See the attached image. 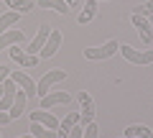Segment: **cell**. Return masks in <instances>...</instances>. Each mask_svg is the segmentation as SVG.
<instances>
[{"label":"cell","mask_w":153,"mask_h":138,"mask_svg":"<svg viewBox=\"0 0 153 138\" xmlns=\"http://www.w3.org/2000/svg\"><path fill=\"white\" fill-rule=\"evenodd\" d=\"M117 49H120V44H117L115 39H110V41H105L102 46H89V49H84V56H87L89 61H102V59L115 56Z\"/></svg>","instance_id":"6da1fadb"},{"label":"cell","mask_w":153,"mask_h":138,"mask_svg":"<svg viewBox=\"0 0 153 138\" xmlns=\"http://www.w3.org/2000/svg\"><path fill=\"white\" fill-rule=\"evenodd\" d=\"M61 79H66L64 69H51V72H46L44 77L36 82V95H38V97H46V95L51 92V87H54L56 82H61Z\"/></svg>","instance_id":"7a4b0ae2"},{"label":"cell","mask_w":153,"mask_h":138,"mask_svg":"<svg viewBox=\"0 0 153 138\" xmlns=\"http://www.w3.org/2000/svg\"><path fill=\"white\" fill-rule=\"evenodd\" d=\"M123 56H125L128 61H133V64H151L153 61V51H148V49H143V51H138V49H133V46H128V44H123L120 49Z\"/></svg>","instance_id":"3957f363"},{"label":"cell","mask_w":153,"mask_h":138,"mask_svg":"<svg viewBox=\"0 0 153 138\" xmlns=\"http://www.w3.org/2000/svg\"><path fill=\"white\" fill-rule=\"evenodd\" d=\"M79 110H82V123L79 125H87V123H92L94 120V100H92V95L89 92H79Z\"/></svg>","instance_id":"277c9868"},{"label":"cell","mask_w":153,"mask_h":138,"mask_svg":"<svg viewBox=\"0 0 153 138\" xmlns=\"http://www.w3.org/2000/svg\"><path fill=\"white\" fill-rule=\"evenodd\" d=\"M51 36V26L49 23H41V28H38V33H36V39L28 44V49H23L26 54H33V56H38V51L44 49V44H46V39Z\"/></svg>","instance_id":"5b68a950"},{"label":"cell","mask_w":153,"mask_h":138,"mask_svg":"<svg viewBox=\"0 0 153 138\" xmlns=\"http://www.w3.org/2000/svg\"><path fill=\"white\" fill-rule=\"evenodd\" d=\"M8 54H10V59L16 61V64L26 66V69H31V66H36V64H38V56L26 54V51L21 49V44H18V46H10V49H8Z\"/></svg>","instance_id":"8992f818"},{"label":"cell","mask_w":153,"mask_h":138,"mask_svg":"<svg viewBox=\"0 0 153 138\" xmlns=\"http://www.w3.org/2000/svg\"><path fill=\"white\" fill-rule=\"evenodd\" d=\"M71 102V95L69 92H49L46 97H41V110H51V107H56V105H69Z\"/></svg>","instance_id":"52a82bcc"},{"label":"cell","mask_w":153,"mask_h":138,"mask_svg":"<svg viewBox=\"0 0 153 138\" xmlns=\"http://www.w3.org/2000/svg\"><path fill=\"white\" fill-rule=\"evenodd\" d=\"M59 46H61V31H59V28H51V36L46 39L44 49L38 51V54H41V59H51V56L59 51Z\"/></svg>","instance_id":"ba28073f"},{"label":"cell","mask_w":153,"mask_h":138,"mask_svg":"<svg viewBox=\"0 0 153 138\" xmlns=\"http://www.w3.org/2000/svg\"><path fill=\"white\" fill-rule=\"evenodd\" d=\"M130 23L138 28V36L143 39V44H151V41H153V26H151V21H148V18H143V16H135V13H133Z\"/></svg>","instance_id":"9c48e42d"},{"label":"cell","mask_w":153,"mask_h":138,"mask_svg":"<svg viewBox=\"0 0 153 138\" xmlns=\"http://www.w3.org/2000/svg\"><path fill=\"white\" fill-rule=\"evenodd\" d=\"M10 79L18 84V90H23V92L28 95V97H33V95H36V82H33L28 74H23L21 69H13V72H10Z\"/></svg>","instance_id":"30bf717a"},{"label":"cell","mask_w":153,"mask_h":138,"mask_svg":"<svg viewBox=\"0 0 153 138\" xmlns=\"http://www.w3.org/2000/svg\"><path fill=\"white\" fill-rule=\"evenodd\" d=\"M16 92H18V84L13 82L10 77L3 82V95H0V110H10V105H13V100H16Z\"/></svg>","instance_id":"8fae6325"},{"label":"cell","mask_w":153,"mask_h":138,"mask_svg":"<svg viewBox=\"0 0 153 138\" xmlns=\"http://www.w3.org/2000/svg\"><path fill=\"white\" fill-rule=\"evenodd\" d=\"M31 123H41V125L51 128V131H59V118H56V115H51L49 110H41V107L31 113Z\"/></svg>","instance_id":"7c38bea8"},{"label":"cell","mask_w":153,"mask_h":138,"mask_svg":"<svg viewBox=\"0 0 153 138\" xmlns=\"http://www.w3.org/2000/svg\"><path fill=\"white\" fill-rule=\"evenodd\" d=\"M23 28H10V31H5V33H0V51L3 49H10V46H18V44H23Z\"/></svg>","instance_id":"4fadbf2b"},{"label":"cell","mask_w":153,"mask_h":138,"mask_svg":"<svg viewBox=\"0 0 153 138\" xmlns=\"http://www.w3.org/2000/svg\"><path fill=\"white\" fill-rule=\"evenodd\" d=\"M97 8H100V0H87L82 5V10H79V16H76V23H79V26H87V23L97 16Z\"/></svg>","instance_id":"5bb4252c"},{"label":"cell","mask_w":153,"mask_h":138,"mask_svg":"<svg viewBox=\"0 0 153 138\" xmlns=\"http://www.w3.org/2000/svg\"><path fill=\"white\" fill-rule=\"evenodd\" d=\"M26 105H28V95L23 92V90H18V92H16V100H13V105H10V110H8L10 120H18V118L23 115V110H26Z\"/></svg>","instance_id":"9a60e30c"},{"label":"cell","mask_w":153,"mask_h":138,"mask_svg":"<svg viewBox=\"0 0 153 138\" xmlns=\"http://www.w3.org/2000/svg\"><path fill=\"white\" fill-rule=\"evenodd\" d=\"M123 138H153V128L135 123V125H128L123 131Z\"/></svg>","instance_id":"2e32d148"},{"label":"cell","mask_w":153,"mask_h":138,"mask_svg":"<svg viewBox=\"0 0 153 138\" xmlns=\"http://www.w3.org/2000/svg\"><path fill=\"white\" fill-rule=\"evenodd\" d=\"M79 123H82V113H69L64 120H59V131H56V133H59V138H64L66 133H69L74 125H79Z\"/></svg>","instance_id":"e0dca14e"},{"label":"cell","mask_w":153,"mask_h":138,"mask_svg":"<svg viewBox=\"0 0 153 138\" xmlns=\"http://www.w3.org/2000/svg\"><path fill=\"white\" fill-rule=\"evenodd\" d=\"M36 8H49V10H56L61 16L69 13V5H66L64 0H36Z\"/></svg>","instance_id":"ac0fdd59"},{"label":"cell","mask_w":153,"mask_h":138,"mask_svg":"<svg viewBox=\"0 0 153 138\" xmlns=\"http://www.w3.org/2000/svg\"><path fill=\"white\" fill-rule=\"evenodd\" d=\"M28 131H31L33 138H59V133H56V131L41 125V123H31V128H28Z\"/></svg>","instance_id":"d6986e66"},{"label":"cell","mask_w":153,"mask_h":138,"mask_svg":"<svg viewBox=\"0 0 153 138\" xmlns=\"http://www.w3.org/2000/svg\"><path fill=\"white\" fill-rule=\"evenodd\" d=\"M8 8H13L16 13H28L36 8V0H3Z\"/></svg>","instance_id":"ffe728a7"},{"label":"cell","mask_w":153,"mask_h":138,"mask_svg":"<svg viewBox=\"0 0 153 138\" xmlns=\"http://www.w3.org/2000/svg\"><path fill=\"white\" fill-rule=\"evenodd\" d=\"M18 18H21V13H16V10H10V13H3V16H0V33L10 31V28L18 23Z\"/></svg>","instance_id":"44dd1931"},{"label":"cell","mask_w":153,"mask_h":138,"mask_svg":"<svg viewBox=\"0 0 153 138\" xmlns=\"http://www.w3.org/2000/svg\"><path fill=\"white\" fill-rule=\"evenodd\" d=\"M153 13V0H148V3H140V5L135 8V16H143V18H148Z\"/></svg>","instance_id":"7402d4cb"},{"label":"cell","mask_w":153,"mask_h":138,"mask_svg":"<svg viewBox=\"0 0 153 138\" xmlns=\"http://www.w3.org/2000/svg\"><path fill=\"white\" fill-rule=\"evenodd\" d=\"M97 131H100V128H97V123H87V125H84V133H82V138H97Z\"/></svg>","instance_id":"603a6c76"},{"label":"cell","mask_w":153,"mask_h":138,"mask_svg":"<svg viewBox=\"0 0 153 138\" xmlns=\"http://www.w3.org/2000/svg\"><path fill=\"white\" fill-rule=\"evenodd\" d=\"M82 128H84V125H74V128H71V131H69V133H66V136H64V138H82V133H84V131H82Z\"/></svg>","instance_id":"cb8c5ba5"},{"label":"cell","mask_w":153,"mask_h":138,"mask_svg":"<svg viewBox=\"0 0 153 138\" xmlns=\"http://www.w3.org/2000/svg\"><path fill=\"white\" fill-rule=\"evenodd\" d=\"M10 72H13L10 66H3V64H0V84H3V82H5L8 77H10Z\"/></svg>","instance_id":"d4e9b609"},{"label":"cell","mask_w":153,"mask_h":138,"mask_svg":"<svg viewBox=\"0 0 153 138\" xmlns=\"http://www.w3.org/2000/svg\"><path fill=\"white\" fill-rule=\"evenodd\" d=\"M8 123H10V115H8L5 110H0V128H3V125H8Z\"/></svg>","instance_id":"484cf974"},{"label":"cell","mask_w":153,"mask_h":138,"mask_svg":"<svg viewBox=\"0 0 153 138\" xmlns=\"http://www.w3.org/2000/svg\"><path fill=\"white\" fill-rule=\"evenodd\" d=\"M64 3H66L69 8H79V0H64Z\"/></svg>","instance_id":"4316f807"},{"label":"cell","mask_w":153,"mask_h":138,"mask_svg":"<svg viewBox=\"0 0 153 138\" xmlns=\"http://www.w3.org/2000/svg\"><path fill=\"white\" fill-rule=\"evenodd\" d=\"M18 138H33V136H31V133H28V136H18Z\"/></svg>","instance_id":"83f0119b"}]
</instances>
